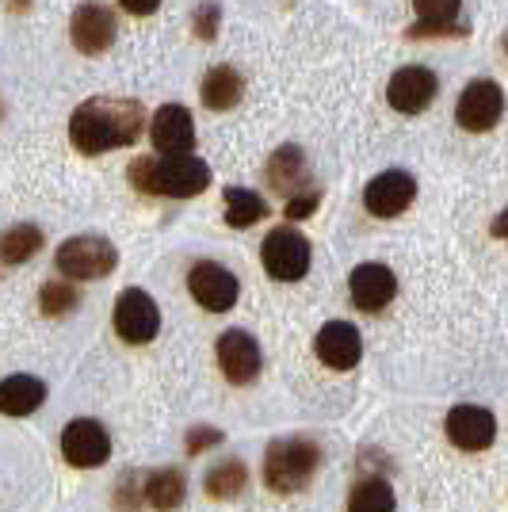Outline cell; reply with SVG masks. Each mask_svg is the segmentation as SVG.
I'll return each mask as SVG.
<instances>
[{
  "mask_svg": "<svg viewBox=\"0 0 508 512\" xmlns=\"http://www.w3.org/2000/svg\"><path fill=\"white\" fill-rule=\"evenodd\" d=\"M260 260H264V268H268V276L279 279V283H298V279L310 272V241L291 230V226H279L272 234L264 237V245H260Z\"/></svg>",
  "mask_w": 508,
  "mask_h": 512,
  "instance_id": "cell-5",
  "label": "cell"
},
{
  "mask_svg": "<svg viewBox=\"0 0 508 512\" xmlns=\"http://www.w3.org/2000/svg\"><path fill=\"white\" fill-rule=\"evenodd\" d=\"M501 50H505V58H508V35H505V39H501Z\"/></svg>",
  "mask_w": 508,
  "mask_h": 512,
  "instance_id": "cell-33",
  "label": "cell"
},
{
  "mask_svg": "<svg viewBox=\"0 0 508 512\" xmlns=\"http://www.w3.org/2000/svg\"><path fill=\"white\" fill-rule=\"evenodd\" d=\"M321 467V448L306 436H283L272 440L264 455V482L276 493H298L314 482Z\"/></svg>",
  "mask_w": 508,
  "mask_h": 512,
  "instance_id": "cell-3",
  "label": "cell"
},
{
  "mask_svg": "<svg viewBox=\"0 0 508 512\" xmlns=\"http://www.w3.org/2000/svg\"><path fill=\"white\" fill-rule=\"evenodd\" d=\"M501 115H505V88L497 85V81H470L463 88V96H459V107H455V123L470 134H486L501 123Z\"/></svg>",
  "mask_w": 508,
  "mask_h": 512,
  "instance_id": "cell-6",
  "label": "cell"
},
{
  "mask_svg": "<svg viewBox=\"0 0 508 512\" xmlns=\"http://www.w3.org/2000/svg\"><path fill=\"white\" fill-rule=\"evenodd\" d=\"M207 493H211L214 501H233V497H241L245 486H249V470L241 459H226V463H218V467L207 470Z\"/></svg>",
  "mask_w": 508,
  "mask_h": 512,
  "instance_id": "cell-23",
  "label": "cell"
},
{
  "mask_svg": "<svg viewBox=\"0 0 508 512\" xmlns=\"http://www.w3.org/2000/svg\"><path fill=\"white\" fill-rule=\"evenodd\" d=\"M161 329V310L142 287H127L115 302V333L127 344H149Z\"/></svg>",
  "mask_w": 508,
  "mask_h": 512,
  "instance_id": "cell-8",
  "label": "cell"
},
{
  "mask_svg": "<svg viewBox=\"0 0 508 512\" xmlns=\"http://www.w3.org/2000/svg\"><path fill=\"white\" fill-rule=\"evenodd\" d=\"M54 264H58V272L69 279H104L115 272V264H119V249L107 241V237H69L58 245V253H54Z\"/></svg>",
  "mask_w": 508,
  "mask_h": 512,
  "instance_id": "cell-4",
  "label": "cell"
},
{
  "mask_svg": "<svg viewBox=\"0 0 508 512\" xmlns=\"http://www.w3.org/2000/svg\"><path fill=\"white\" fill-rule=\"evenodd\" d=\"M417 23L409 27V39H436V35H466L459 23L463 0H413Z\"/></svg>",
  "mask_w": 508,
  "mask_h": 512,
  "instance_id": "cell-18",
  "label": "cell"
},
{
  "mask_svg": "<svg viewBox=\"0 0 508 512\" xmlns=\"http://www.w3.org/2000/svg\"><path fill=\"white\" fill-rule=\"evenodd\" d=\"M436 92H440V81H436L432 69H424V65H405V69H398V73L390 77L386 100H390L394 111H402V115H421L424 107L436 100Z\"/></svg>",
  "mask_w": 508,
  "mask_h": 512,
  "instance_id": "cell-12",
  "label": "cell"
},
{
  "mask_svg": "<svg viewBox=\"0 0 508 512\" xmlns=\"http://www.w3.org/2000/svg\"><path fill=\"white\" fill-rule=\"evenodd\" d=\"M203 104L211 107V111H230V107L241 104V96H245V81H241V73L233 69V65H214L211 73L203 77Z\"/></svg>",
  "mask_w": 508,
  "mask_h": 512,
  "instance_id": "cell-20",
  "label": "cell"
},
{
  "mask_svg": "<svg viewBox=\"0 0 508 512\" xmlns=\"http://www.w3.org/2000/svg\"><path fill=\"white\" fill-rule=\"evenodd\" d=\"M188 291L203 310L226 314V310L237 306L241 283H237V276H233L230 268H222V264H214V260H199V264H191V272H188Z\"/></svg>",
  "mask_w": 508,
  "mask_h": 512,
  "instance_id": "cell-7",
  "label": "cell"
},
{
  "mask_svg": "<svg viewBox=\"0 0 508 512\" xmlns=\"http://www.w3.org/2000/svg\"><path fill=\"white\" fill-rule=\"evenodd\" d=\"M119 4L127 8L130 16H153L161 8V0H119Z\"/></svg>",
  "mask_w": 508,
  "mask_h": 512,
  "instance_id": "cell-31",
  "label": "cell"
},
{
  "mask_svg": "<svg viewBox=\"0 0 508 512\" xmlns=\"http://www.w3.org/2000/svg\"><path fill=\"white\" fill-rule=\"evenodd\" d=\"M318 203H321L318 188H310V192H295L291 199H287V218H291V222H298V218H310V214L318 211Z\"/></svg>",
  "mask_w": 508,
  "mask_h": 512,
  "instance_id": "cell-29",
  "label": "cell"
},
{
  "mask_svg": "<svg viewBox=\"0 0 508 512\" xmlns=\"http://www.w3.org/2000/svg\"><path fill=\"white\" fill-rule=\"evenodd\" d=\"M218 16H222V8H218V4H203V8L195 12L191 27H195V35H199L203 43H211L214 35H218Z\"/></svg>",
  "mask_w": 508,
  "mask_h": 512,
  "instance_id": "cell-28",
  "label": "cell"
},
{
  "mask_svg": "<svg viewBox=\"0 0 508 512\" xmlns=\"http://www.w3.org/2000/svg\"><path fill=\"white\" fill-rule=\"evenodd\" d=\"M115 16H111V8L104 4H96V0H85L77 12H73V20H69V35H73V46L81 50V54H104L107 46L115 43Z\"/></svg>",
  "mask_w": 508,
  "mask_h": 512,
  "instance_id": "cell-15",
  "label": "cell"
},
{
  "mask_svg": "<svg viewBox=\"0 0 508 512\" xmlns=\"http://www.w3.org/2000/svg\"><path fill=\"white\" fill-rule=\"evenodd\" d=\"M348 295L352 302L360 306L363 314H379L386 310L394 295H398V276L386 268V264H360V268H352V276H348Z\"/></svg>",
  "mask_w": 508,
  "mask_h": 512,
  "instance_id": "cell-13",
  "label": "cell"
},
{
  "mask_svg": "<svg viewBox=\"0 0 508 512\" xmlns=\"http://www.w3.org/2000/svg\"><path fill=\"white\" fill-rule=\"evenodd\" d=\"M46 402V383L35 375H12L0 383V413L4 417H27Z\"/></svg>",
  "mask_w": 508,
  "mask_h": 512,
  "instance_id": "cell-19",
  "label": "cell"
},
{
  "mask_svg": "<svg viewBox=\"0 0 508 512\" xmlns=\"http://www.w3.org/2000/svg\"><path fill=\"white\" fill-rule=\"evenodd\" d=\"M214 352H218V367H222V375H226V383L233 386H249L260 375V344H256L253 333H245V329H226L218 344H214Z\"/></svg>",
  "mask_w": 508,
  "mask_h": 512,
  "instance_id": "cell-9",
  "label": "cell"
},
{
  "mask_svg": "<svg viewBox=\"0 0 508 512\" xmlns=\"http://www.w3.org/2000/svg\"><path fill=\"white\" fill-rule=\"evenodd\" d=\"M394 490L386 478H363L356 490L348 493V512H394Z\"/></svg>",
  "mask_w": 508,
  "mask_h": 512,
  "instance_id": "cell-26",
  "label": "cell"
},
{
  "mask_svg": "<svg viewBox=\"0 0 508 512\" xmlns=\"http://www.w3.org/2000/svg\"><path fill=\"white\" fill-rule=\"evenodd\" d=\"M413 199H417V180L402 169L379 172L363 188V207L375 214V218H398L402 211H409Z\"/></svg>",
  "mask_w": 508,
  "mask_h": 512,
  "instance_id": "cell-11",
  "label": "cell"
},
{
  "mask_svg": "<svg viewBox=\"0 0 508 512\" xmlns=\"http://www.w3.org/2000/svg\"><path fill=\"white\" fill-rule=\"evenodd\" d=\"M142 127H146L142 104L115 100V96H96V100H85V104L73 111V119H69V142L77 146V153L96 157V153L134 146L142 138Z\"/></svg>",
  "mask_w": 508,
  "mask_h": 512,
  "instance_id": "cell-1",
  "label": "cell"
},
{
  "mask_svg": "<svg viewBox=\"0 0 508 512\" xmlns=\"http://www.w3.org/2000/svg\"><path fill=\"white\" fill-rule=\"evenodd\" d=\"M489 230H493V237H508V207L493 218V226H489Z\"/></svg>",
  "mask_w": 508,
  "mask_h": 512,
  "instance_id": "cell-32",
  "label": "cell"
},
{
  "mask_svg": "<svg viewBox=\"0 0 508 512\" xmlns=\"http://www.w3.org/2000/svg\"><path fill=\"white\" fill-rule=\"evenodd\" d=\"M184 493H188V482H184V474L176 467L153 470L146 478V501L157 512L180 509V505H184Z\"/></svg>",
  "mask_w": 508,
  "mask_h": 512,
  "instance_id": "cell-21",
  "label": "cell"
},
{
  "mask_svg": "<svg viewBox=\"0 0 508 512\" xmlns=\"http://www.w3.org/2000/svg\"><path fill=\"white\" fill-rule=\"evenodd\" d=\"M447 440L459 451H486L497 440V417L486 406H455L447 413Z\"/></svg>",
  "mask_w": 508,
  "mask_h": 512,
  "instance_id": "cell-14",
  "label": "cell"
},
{
  "mask_svg": "<svg viewBox=\"0 0 508 512\" xmlns=\"http://www.w3.org/2000/svg\"><path fill=\"white\" fill-rule=\"evenodd\" d=\"M39 249H43V230L31 226V222L12 226V230H4V237H0V260L4 264H27Z\"/></svg>",
  "mask_w": 508,
  "mask_h": 512,
  "instance_id": "cell-24",
  "label": "cell"
},
{
  "mask_svg": "<svg viewBox=\"0 0 508 512\" xmlns=\"http://www.w3.org/2000/svg\"><path fill=\"white\" fill-rule=\"evenodd\" d=\"M62 455L69 467H100L107 463V455H111V436H107V428L100 421H92V417H81V421H69L62 428Z\"/></svg>",
  "mask_w": 508,
  "mask_h": 512,
  "instance_id": "cell-10",
  "label": "cell"
},
{
  "mask_svg": "<svg viewBox=\"0 0 508 512\" xmlns=\"http://www.w3.org/2000/svg\"><path fill=\"white\" fill-rule=\"evenodd\" d=\"M130 184L146 195H172V199H191L211 188V165L176 153V157H138L130 165Z\"/></svg>",
  "mask_w": 508,
  "mask_h": 512,
  "instance_id": "cell-2",
  "label": "cell"
},
{
  "mask_svg": "<svg viewBox=\"0 0 508 512\" xmlns=\"http://www.w3.org/2000/svg\"><path fill=\"white\" fill-rule=\"evenodd\" d=\"M77 302H81V295H77V287L69 279H50L39 291V306H43L46 318H62L69 310H77Z\"/></svg>",
  "mask_w": 508,
  "mask_h": 512,
  "instance_id": "cell-27",
  "label": "cell"
},
{
  "mask_svg": "<svg viewBox=\"0 0 508 512\" xmlns=\"http://www.w3.org/2000/svg\"><path fill=\"white\" fill-rule=\"evenodd\" d=\"M314 352L325 367L333 371H352L363 356V341H360V329L348 325V321H325L314 337Z\"/></svg>",
  "mask_w": 508,
  "mask_h": 512,
  "instance_id": "cell-16",
  "label": "cell"
},
{
  "mask_svg": "<svg viewBox=\"0 0 508 512\" xmlns=\"http://www.w3.org/2000/svg\"><path fill=\"white\" fill-rule=\"evenodd\" d=\"M214 444H222V432H218V428L199 425V428H191V432H188V451H191V455L214 448Z\"/></svg>",
  "mask_w": 508,
  "mask_h": 512,
  "instance_id": "cell-30",
  "label": "cell"
},
{
  "mask_svg": "<svg viewBox=\"0 0 508 512\" xmlns=\"http://www.w3.org/2000/svg\"><path fill=\"white\" fill-rule=\"evenodd\" d=\"M149 138H153V150L165 153V157L195 150V123H191L188 107L184 104L157 107V115L149 123Z\"/></svg>",
  "mask_w": 508,
  "mask_h": 512,
  "instance_id": "cell-17",
  "label": "cell"
},
{
  "mask_svg": "<svg viewBox=\"0 0 508 512\" xmlns=\"http://www.w3.org/2000/svg\"><path fill=\"white\" fill-rule=\"evenodd\" d=\"M268 214V203L249 188H226V222L233 230H249Z\"/></svg>",
  "mask_w": 508,
  "mask_h": 512,
  "instance_id": "cell-25",
  "label": "cell"
},
{
  "mask_svg": "<svg viewBox=\"0 0 508 512\" xmlns=\"http://www.w3.org/2000/svg\"><path fill=\"white\" fill-rule=\"evenodd\" d=\"M302 176H306V157L298 146H279L272 153V161H268V184L276 188V192H295L298 184H302Z\"/></svg>",
  "mask_w": 508,
  "mask_h": 512,
  "instance_id": "cell-22",
  "label": "cell"
}]
</instances>
